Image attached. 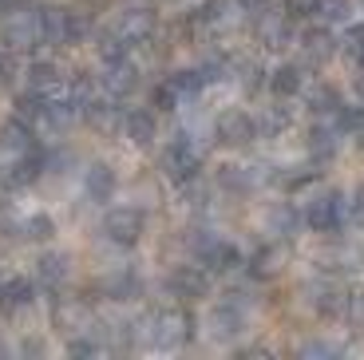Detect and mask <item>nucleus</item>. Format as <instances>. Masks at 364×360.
<instances>
[{"instance_id": "1", "label": "nucleus", "mask_w": 364, "mask_h": 360, "mask_svg": "<svg viewBox=\"0 0 364 360\" xmlns=\"http://www.w3.org/2000/svg\"><path fill=\"white\" fill-rule=\"evenodd\" d=\"M194 329H198V321H194L191 309H182V305L159 309L155 317H146V337H151V344H159V349L191 344L194 341Z\"/></svg>"}, {"instance_id": "2", "label": "nucleus", "mask_w": 364, "mask_h": 360, "mask_svg": "<svg viewBox=\"0 0 364 360\" xmlns=\"http://www.w3.org/2000/svg\"><path fill=\"white\" fill-rule=\"evenodd\" d=\"M0 44L9 48V52H28V48L44 44V40H40L36 12H28L24 4L4 12V20H0Z\"/></svg>"}, {"instance_id": "3", "label": "nucleus", "mask_w": 364, "mask_h": 360, "mask_svg": "<svg viewBox=\"0 0 364 360\" xmlns=\"http://www.w3.org/2000/svg\"><path fill=\"white\" fill-rule=\"evenodd\" d=\"M345 214H348L345 194H337V190H325V194H317V198L305 206L301 222L309 226L313 234H333V230H341V226H345Z\"/></svg>"}, {"instance_id": "4", "label": "nucleus", "mask_w": 364, "mask_h": 360, "mask_svg": "<svg viewBox=\"0 0 364 360\" xmlns=\"http://www.w3.org/2000/svg\"><path fill=\"white\" fill-rule=\"evenodd\" d=\"M143 230H146V214L139 206H115V210H107V218H103L107 242L123 245V250H131V245L143 238Z\"/></svg>"}, {"instance_id": "5", "label": "nucleus", "mask_w": 364, "mask_h": 360, "mask_svg": "<svg viewBox=\"0 0 364 360\" xmlns=\"http://www.w3.org/2000/svg\"><path fill=\"white\" fill-rule=\"evenodd\" d=\"M214 135H218V143H226V147H246V143L257 139V119L250 115V111H242V107H230V111L218 115Z\"/></svg>"}, {"instance_id": "6", "label": "nucleus", "mask_w": 364, "mask_h": 360, "mask_svg": "<svg viewBox=\"0 0 364 360\" xmlns=\"http://www.w3.org/2000/svg\"><path fill=\"white\" fill-rule=\"evenodd\" d=\"M163 166H166V174H171L174 182H194V179H198V171H202V154L194 151V143L186 135H178L171 147H166Z\"/></svg>"}, {"instance_id": "7", "label": "nucleus", "mask_w": 364, "mask_h": 360, "mask_svg": "<svg viewBox=\"0 0 364 360\" xmlns=\"http://www.w3.org/2000/svg\"><path fill=\"white\" fill-rule=\"evenodd\" d=\"M44 171H48V159L40 154V147H32V151L16 154V162H9V166H4L0 182H4V190H24V186H32V182H36Z\"/></svg>"}, {"instance_id": "8", "label": "nucleus", "mask_w": 364, "mask_h": 360, "mask_svg": "<svg viewBox=\"0 0 364 360\" xmlns=\"http://www.w3.org/2000/svg\"><path fill=\"white\" fill-rule=\"evenodd\" d=\"M171 293L182 301H198L210 293V270H202V265H178V270L171 273Z\"/></svg>"}, {"instance_id": "9", "label": "nucleus", "mask_w": 364, "mask_h": 360, "mask_svg": "<svg viewBox=\"0 0 364 360\" xmlns=\"http://www.w3.org/2000/svg\"><path fill=\"white\" fill-rule=\"evenodd\" d=\"M198 258H202V265H206L210 273H234L237 265H242L237 245L222 242V238H206V242H198Z\"/></svg>"}, {"instance_id": "10", "label": "nucleus", "mask_w": 364, "mask_h": 360, "mask_svg": "<svg viewBox=\"0 0 364 360\" xmlns=\"http://www.w3.org/2000/svg\"><path fill=\"white\" fill-rule=\"evenodd\" d=\"M80 115L87 119L100 135H115L119 127H123V107H119L115 100H95V95H91V100L80 107Z\"/></svg>"}, {"instance_id": "11", "label": "nucleus", "mask_w": 364, "mask_h": 360, "mask_svg": "<svg viewBox=\"0 0 364 360\" xmlns=\"http://www.w3.org/2000/svg\"><path fill=\"white\" fill-rule=\"evenodd\" d=\"M115 32L127 40V44H146V40L155 36V12L151 9H127L115 20Z\"/></svg>"}, {"instance_id": "12", "label": "nucleus", "mask_w": 364, "mask_h": 360, "mask_svg": "<svg viewBox=\"0 0 364 360\" xmlns=\"http://www.w3.org/2000/svg\"><path fill=\"white\" fill-rule=\"evenodd\" d=\"M103 88H107L111 100H123V95H131V91L139 88V68L123 55V60H111L107 72H103Z\"/></svg>"}, {"instance_id": "13", "label": "nucleus", "mask_w": 364, "mask_h": 360, "mask_svg": "<svg viewBox=\"0 0 364 360\" xmlns=\"http://www.w3.org/2000/svg\"><path fill=\"white\" fill-rule=\"evenodd\" d=\"M36 24H40V40L44 44H68V9L64 4H40Z\"/></svg>"}, {"instance_id": "14", "label": "nucleus", "mask_w": 364, "mask_h": 360, "mask_svg": "<svg viewBox=\"0 0 364 360\" xmlns=\"http://www.w3.org/2000/svg\"><path fill=\"white\" fill-rule=\"evenodd\" d=\"M119 131H123L135 147L155 143V111H143V107L123 111V127H119Z\"/></svg>"}, {"instance_id": "15", "label": "nucleus", "mask_w": 364, "mask_h": 360, "mask_svg": "<svg viewBox=\"0 0 364 360\" xmlns=\"http://www.w3.org/2000/svg\"><path fill=\"white\" fill-rule=\"evenodd\" d=\"M246 329V317H242V309L237 305H218L210 309V333H214V341H234L237 333Z\"/></svg>"}, {"instance_id": "16", "label": "nucleus", "mask_w": 364, "mask_h": 360, "mask_svg": "<svg viewBox=\"0 0 364 360\" xmlns=\"http://www.w3.org/2000/svg\"><path fill=\"white\" fill-rule=\"evenodd\" d=\"M36 147V135H32V123H24V119L12 115L9 123H0V151L9 154H24Z\"/></svg>"}, {"instance_id": "17", "label": "nucleus", "mask_w": 364, "mask_h": 360, "mask_svg": "<svg viewBox=\"0 0 364 360\" xmlns=\"http://www.w3.org/2000/svg\"><path fill=\"white\" fill-rule=\"evenodd\" d=\"M83 190H87L91 202H111V194H115V171H111L107 162H91L87 174H83Z\"/></svg>"}, {"instance_id": "18", "label": "nucleus", "mask_w": 364, "mask_h": 360, "mask_svg": "<svg viewBox=\"0 0 364 360\" xmlns=\"http://www.w3.org/2000/svg\"><path fill=\"white\" fill-rule=\"evenodd\" d=\"M301 52H305V60L309 63H325V60H333L337 55V40H333V32L328 28H309L305 36H301Z\"/></svg>"}, {"instance_id": "19", "label": "nucleus", "mask_w": 364, "mask_h": 360, "mask_svg": "<svg viewBox=\"0 0 364 360\" xmlns=\"http://www.w3.org/2000/svg\"><path fill=\"white\" fill-rule=\"evenodd\" d=\"M28 88L40 91V95H60L64 91V75H60L55 63L36 60V63H28Z\"/></svg>"}, {"instance_id": "20", "label": "nucleus", "mask_w": 364, "mask_h": 360, "mask_svg": "<svg viewBox=\"0 0 364 360\" xmlns=\"http://www.w3.org/2000/svg\"><path fill=\"white\" fill-rule=\"evenodd\" d=\"M32 297H36V289H32V281H28V277L0 281V309H4V313H20V309H28V305H32Z\"/></svg>"}, {"instance_id": "21", "label": "nucleus", "mask_w": 364, "mask_h": 360, "mask_svg": "<svg viewBox=\"0 0 364 360\" xmlns=\"http://www.w3.org/2000/svg\"><path fill=\"white\" fill-rule=\"evenodd\" d=\"M269 91L277 95V100H293V95H301V91H305V75H301L297 63H282V68H273V72H269Z\"/></svg>"}, {"instance_id": "22", "label": "nucleus", "mask_w": 364, "mask_h": 360, "mask_svg": "<svg viewBox=\"0 0 364 360\" xmlns=\"http://www.w3.org/2000/svg\"><path fill=\"white\" fill-rule=\"evenodd\" d=\"M337 123H333V115H317V123L309 127V151L317 154V159H328V154L337 151Z\"/></svg>"}, {"instance_id": "23", "label": "nucleus", "mask_w": 364, "mask_h": 360, "mask_svg": "<svg viewBox=\"0 0 364 360\" xmlns=\"http://www.w3.org/2000/svg\"><path fill=\"white\" fill-rule=\"evenodd\" d=\"M257 36H262V44L269 48V52H282V48L293 44V20L289 16H269L257 24Z\"/></svg>"}, {"instance_id": "24", "label": "nucleus", "mask_w": 364, "mask_h": 360, "mask_svg": "<svg viewBox=\"0 0 364 360\" xmlns=\"http://www.w3.org/2000/svg\"><path fill=\"white\" fill-rule=\"evenodd\" d=\"M68 273H72V261H68V253H44V258L36 261V277L44 281L48 289H60L68 281Z\"/></svg>"}, {"instance_id": "25", "label": "nucleus", "mask_w": 364, "mask_h": 360, "mask_svg": "<svg viewBox=\"0 0 364 360\" xmlns=\"http://www.w3.org/2000/svg\"><path fill=\"white\" fill-rule=\"evenodd\" d=\"M103 293L111 301H131V297H139V277L131 270H115L103 277Z\"/></svg>"}, {"instance_id": "26", "label": "nucleus", "mask_w": 364, "mask_h": 360, "mask_svg": "<svg viewBox=\"0 0 364 360\" xmlns=\"http://www.w3.org/2000/svg\"><path fill=\"white\" fill-rule=\"evenodd\" d=\"M285 270V250L282 245H265V250H257L254 258H250V273L254 277H273V273Z\"/></svg>"}, {"instance_id": "27", "label": "nucleus", "mask_w": 364, "mask_h": 360, "mask_svg": "<svg viewBox=\"0 0 364 360\" xmlns=\"http://www.w3.org/2000/svg\"><path fill=\"white\" fill-rule=\"evenodd\" d=\"M55 324L64 329V333H80V329H87V305H80V301H55Z\"/></svg>"}, {"instance_id": "28", "label": "nucleus", "mask_w": 364, "mask_h": 360, "mask_svg": "<svg viewBox=\"0 0 364 360\" xmlns=\"http://www.w3.org/2000/svg\"><path fill=\"white\" fill-rule=\"evenodd\" d=\"M321 265H325V270H333V273H356L364 265V253L356 250V245H337V250L328 253Z\"/></svg>"}, {"instance_id": "29", "label": "nucleus", "mask_w": 364, "mask_h": 360, "mask_svg": "<svg viewBox=\"0 0 364 360\" xmlns=\"http://www.w3.org/2000/svg\"><path fill=\"white\" fill-rule=\"evenodd\" d=\"M265 222H269V234L293 238V234H297V226H301V214L289 206V202H282V206H273V210H269V218H265Z\"/></svg>"}, {"instance_id": "30", "label": "nucleus", "mask_w": 364, "mask_h": 360, "mask_svg": "<svg viewBox=\"0 0 364 360\" xmlns=\"http://www.w3.org/2000/svg\"><path fill=\"white\" fill-rule=\"evenodd\" d=\"M166 83H171V88L178 91V100H194V95H198V91L206 88V80H202L198 68H182V72H174Z\"/></svg>"}, {"instance_id": "31", "label": "nucleus", "mask_w": 364, "mask_h": 360, "mask_svg": "<svg viewBox=\"0 0 364 360\" xmlns=\"http://www.w3.org/2000/svg\"><path fill=\"white\" fill-rule=\"evenodd\" d=\"M44 103H48V95H40V91L28 88L24 95H16V119H24V123H40V119H44Z\"/></svg>"}, {"instance_id": "32", "label": "nucleus", "mask_w": 364, "mask_h": 360, "mask_svg": "<svg viewBox=\"0 0 364 360\" xmlns=\"http://www.w3.org/2000/svg\"><path fill=\"white\" fill-rule=\"evenodd\" d=\"M341 107V95L328 83H313V91H309V111L313 115H333V111Z\"/></svg>"}, {"instance_id": "33", "label": "nucleus", "mask_w": 364, "mask_h": 360, "mask_svg": "<svg viewBox=\"0 0 364 360\" xmlns=\"http://www.w3.org/2000/svg\"><path fill=\"white\" fill-rule=\"evenodd\" d=\"M333 123H337L341 135H360L364 131V107H345V103H341V107L333 111Z\"/></svg>"}, {"instance_id": "34", "label": "nucleus", "mask_w": 364, "mask_h": 360, "mask_svg": "<svg viewBox=\"0 0 364 360\" xmlns=\"http://www.w3.org/2000/svg\"><path fill=\"white\" fill-rule=\"evenodd\" d=\"M198 24L202 28H226L230 24V0H206L198 12Z\"/></svg>"}, {"instance_id": "35", "label": "nucleus", "mask_w": 364, "mask_h": 360, "mask_svg": "<svg viewBox=\"0 0 364 360\" xmlns=\"http://www.w3.org/2000/svg\"><path fill=\"white\" fill-rule=\"evenodd\" d=\"M20 234H24L28 242H48V238L55 234V222L48 214H32L28 222H20Z\"/></svg>"}, {"instance_id": "36", "label": "nucleus", "mask_w": 364, "mask_h": 360, "mask_svg": "<svg viewBox=\"0 0 364 360\" xmlns=\"http://www.w3.org/2000/svg\"><path fill=\"white\" fill-rule=\"evenodd\" d=\"M95 48H100V55H103V60H123V55H127V40H123V36H119V32H115V28H111V32H100V44H95Z\"/></svg>"}, {"instance_id": "37", "label": "nucleus", "mask_w": 364, "mask_h": 360, "mask_svg": "<svg viewBox=\"0 0 364 360\" xmlns=\"http://www.w3.org/2000/svg\"><path fill=\"white\" fill-rule=\"evenodd\" d=\"M289 127V111L285 107H269L262 119H257V135H282Z\"/></svg>"}, {"instance_id": "38", "label": "nucleus", "mask_w": 364, "mask_h": 360, "mask_svg": "<svg viewBox=\"0 0 364 360\" xmlns=\"http://www.w3.org/2000/svg\"><path fill=\"white\" fill-rule=\"evenodd\" d=\"M218 186L242 194V190H250V174L242 171V166H218Z\"/></svg>"}, {"instance_id": "39", "label": "nucleus", "mask_w": 364, "mask_h": 360, "mask_svg": "<svg viewBox=\"0 0 364 360\" xmlns=\"http://www.w3.org/2000/svg\"><path fill=\"white\" fill-rule=\"evenodd\" d=\"M321 16L333 20V24H345L353 16V0H321Z\"/></svg>"}, {"instance_id": "40", "label": "nucleus", "mask_w": 364, "mask_h": 360, "mask_svg": "<svg viewBox=\"0 0 364 360\" xmlns=\"http://www.w3.org/2000/svg\"><path fill=\"white\" fill-rule=\"evenodd\" d=\"M151 107L155 111H178V91H174L171 83H159V88L151 91Z\"/></svg>"}, {"instance_id": "41", "label": "nucleus", "mask_w": 364, "mask_h": 360, "mask_svg": "<svg viewBox=\"0 0 364 360\" xmlns=\"http://www.w3.org/2000/svg\"><path fill=\"white\" fill-rule=\"evenodd\" d=\"M321 12V0H285V16L289 20H313Z\"/></svg>"}, {"instance_id": "42", "label": "nucleus", "mask_w": 364, "mask_h": 360, "mask_svg": "<svg viewBox=\"0 0 364 360\" xmlns=\"http://www.w3.org/2000/svg\"><path fill=\"white\" fill-rule=\"evenodd\" d=\"M87 16L83 12H75V9H68V44H80L83 36H87Z\"/></svg>"}, {"instance_id": "43", "label": "nucleus", "mask_w": 364, "mask_h": 360, "mask_svg": "<svg viewBox=\"0 0 364 360\" xmlns=\"http://www.w3.org/2000/svg\"><path fill=\"white\" fill-rule=\"evenodd\" d=\"M100 349H103L100 337H75V341H68V352H72V356H95Z\"/></svg>"}, {"instance_id": "44", "label": "nucleus", "mask_w": 364, "mask_h": 360, "mask_svg": "<svg viewBox=\"0 0 364 360\" xmlns=\"http://www.w3.org/2000/svg\"><path fill=\"white\" fill-rule=\"evenodd\" d=\"M345 317L356 324H364V289H356V293H345Z\"/></svg>"}, {"instance_id": "45", "label": "nucleus", "mask_w": 364, "mask_h": 360, "mask_svg": "<svg viewBox=\"0 0 364 360\" xmlns=\"http://www.w3.org/2000/svg\"><path fill=\"white\" fill-rule=\"evenodd\" d=\"M341 44H345V52H356V55H360V52H364V24L345 28V40H341Z\"/></svg>"}, {"instance_id": "46", "label": "nucleus", "mask_w": 364, "mask_h": 360, "mask_svg": "<svg viewBox=\"0 0 364 360\" xmlns=\"http://www.w3.org/2000/svg\"><path fill=\"white\" fill-rule=\"evenodd\" d=\"M301 356H337V344H325V341H305V344H301Z\"/></svg>"}, {"instance_id": "47", "label": "nucleus", "mask_w": 364, "mask_h": 360, "mask_svg": "<svg viewBox=\"0 0 364 360\" xmlns=\"http://www.w3.org/2000/svg\"><path fill=\"white\" fill-rule=\"evenodd\" d=\"M348 218H353L356 226H364V182H360V186H356L353 202H348Z\"/></svg>"}, {"instance_id": "48", "label": "nucleus", "mask_w": 364, "mask_h": 360, "mask_svg": "<svg viewBox=\"0 0 364 360\" xmlns=\"http://www.w3.org/2000/svg\"><path fill=\"white\" fill-rule=\"evenodd\" d=\"M12 72H16L12 55H9V52H0V83H9V80H12Z\"/></svg>"}, {"instance_id": "49", "label": "nucleus", "mask_w": 364, "mask_h": 360, "mask_svg": "<svg viewBox=\"0 0 364 360\" xmlns=\"http://www.w3.org/2000/svg\"><path fill=\"white\" fill-rule=\"evenodd\" d=\"M242 12H262V9H269V0H234Z\"/></svg>"}, {"instance_id": "50", "label": "nucleus", "mask_w": 364, "mask_h": 360, "mask_svg": "<svg viewBox=\"0 0 364 360\" xmlns=\"http://www.w3.org/2000/svg\"><path fill=\"white\" fill-rule=\"evenodd\" d=\"M360 100H364V80H360ZM360 107H364V103H360Z\"/></svg>"}, {"instance_id": "51", "label": "nucleus", "mask_w": 364, "mask_h": 360, "mask_svg": "<svg viewBox=\"0 0 364 360\" xmlns=\"http://www.w3.org/2000/svg\"><path fill=\"white\" fill-rule=\"evenodd\" d=\"M360 72H364V52H360Z\"/></svg>"}]
</instances>
